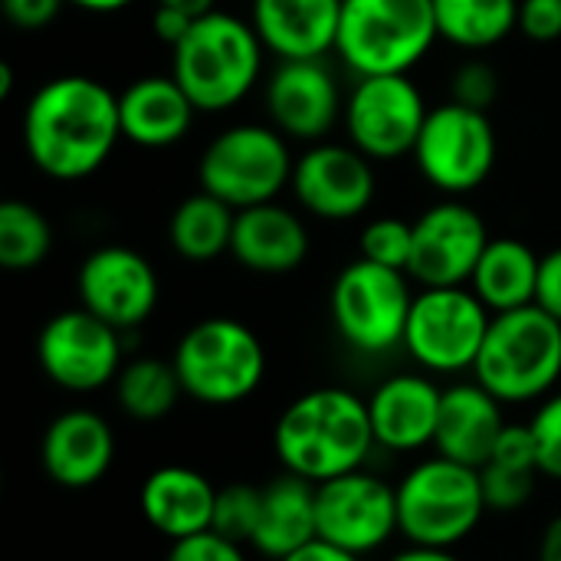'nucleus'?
Instances as JSON below:
<instances>
[{
    "mask_svg": "<svg viewBox=\"0 0 561 561\" xmlns=\"http://www.w3.org/2000/svg\"><path fill=\"white\" fill-rule=\"evenodd\" d=\"M493 312L480 302L470 286H434L414 296L404 352L434 375L473 371Z\"/></svg>",
    "mask_w": 561,
    "mask_h": 561,
    "instance_id": "nucleus-10",
    "label": "nucleus"
},
{
    "mask_svg": "<svg viewBox=\"0 0 561 561\" xmlns=\"http://www.w3.org/2000/svg\"><path fill=\"white\" fill-rule=\"evenodd\" d=\"M233 224H237V210L230 204H224L207 191H197L174 207L168 220V240L181 260L210 263L230 253Z\"/></svg>",
    "mask_w": 561,
    "mask_h": 561,
    "instance_id": "nucleus-29",
    "label": "nucleus"
},
{
    "mask_svg": "<svg viewBox=\"0 0 561 561\" xmlns=\"http://www.w3.org/2000/svg\"><path fill=\"white\" fill-rule=\"evenodd\" d=\"M561 378V322L542 306L500 312L490 322L473 381L503 404L549 398Z\"/></svg>",
    "mask_w": 561,
    "mask_h": 561,
    "instance_id": "nucleus-4",
    "label": "nucleus"
},
{
    "mask_svg": "<svg viewBox=\"0 0 561 561\" xmlns=\"http://www.w3.org/2000/svg\"><path fill=\"white\" fill-rule=\"evenodd\" d=\"M437 39L434 0H342L335 53L358 76L411 72Z\"/></svg>",
    "mask_w": 561,
    "mask_h": 561,
    "instance_id": "nucleus-6",
    "label": "nucleus"
},
{
    "mask_svg": "<svg viewBox=\"0 0 561 561\" xmlns=\"http://www.w3.org/2000/svg\"><path fill=\"white\" fill-rule=\"evenodd\" d=\"M519 30L536 43L561 36V0H519Z\"/></svg>",
    "mask_w": 561,
    "mask_h": 561,
    "instance_id": "nucleus-38",
    "label": "nucleus"
},
{
    "mask_svg": "<svg viewBox=\"0 0 561 561\" xmlns=\"http://www.w3.org/2000/svg\"><path fill=\"white\" fill-rule=\"evenodd\" d=\"M316 519L319 539L339 546L352 556H371L385 549L398 526V486L362 470L342 473L316 486Z\"/></svg>",
    "mask_w": 561,
    "mask_h": 561,
    "instance_id": "nucleus-13",
    "label": "nucleus"
},
{
    "mask_svg": "<svg viewBox=\"0 0 561 561\" xmlns=\"http://www.w3.org/2000/svg\"><path fill=\"white\" fill-rule=\"evenodd\" d=\"M66 3L76 10H85V13H118V10L131 7L135 0H66Z\"/></svg>",
    "mask_w": 561,
    "mask_h": 561,
    "instance_id": "nucleus-45",
    "label": "nucleus"
},
{
    "mask_svg": "<svg viewBox=\"0 0 561 561\" xmlns=\"http://www.w3.org/2000/svg\"><path fill=\"white\" fill-rule=\"evenodd\" d=\"M539 266H542V256H536V250L529 243H523L516 237H490V243L470 276V289L480 296V302L493 316L513 312V309L536 302Z\"/></svg>",
    "mask_w": 561,
    "mask_h": 561,
    "instance_id": "nucleus-27",
    "label": "nucleus"
},
{
    "mask_svg": "<svg viewBox=\"0 0 561 561\" xmlns=\"http://www.w3.org/2000/svg\"><path fill=\"white\" fill-rule=\"evenodd\" d=\"M536 306H542L549 316H556L561 322V247L542 256L539 266V293H536Z\"/></svg>",
    "mask_w": 561,
    "mask_h": 561,
    "instance_id": "nucleus-40",
    "label": "nucleus"
},
{
    "mask_svg": "<svg viewBox=\"0 0 561 561\" xmlns=\"http://www.w3.org/2000/svg\"><path fill=\"white\" fill-rule=\"evenodd\" d=\"M296 204L319 220H355L375 201V168L352 141H316L293 168L289 181Z\"/></svg>",
    "mask_w": 561,
    "mask_h": 561,
    "instance_id": "nucleus-17",
    "label": "nucleus"
},
{
    "mask_svg": "<svg viewBox=\"0 0 561 561\" xmlns=\"http://www.w3.org/2000/svg\"><path fill=\"white\" fill-rule=\"evenodd\" d=\"M138 506H141L145 523L158 536L178 542V539L207 533L214 526L217 486L191 467L168 463L145 477Z\"/></svg>",
    "mask_w": 561,
    "mask_h": 561,
    "instance_id": "nucleus-24",
    "label": "nucleus"
},
{
    "mask_svg": "<svg viewBox=\"0 0 561 561\" xmlns=\"http://www.w3.org/2000/svg\"><path fill=\"white\" fill-rule=\"evenodd\" d=\"M230 256L260 276H283L306 263L309 230L296 210L270 201L247 210H237Z\"/></svg>",
    "mask_w": 561,
    "mask_h": 561,
    "instance_id": "nucleus-23",
    "label": "nucleus"
},
{
    "mask_svg": "<svg viewBox=\"0 0 561 561\" xmlns=\"http://www.w3.org/2000/svg\"><path fill=\"white\" fill-rule=\"evenodd\" d=\"M184 394L174 362L161 358H135L122 365L115 378V401L135 421H161L168 417Z\"/></svg>",
    "mask_w": 561,
    "mask_h": 561,
    "instance_id": "nucleus-31",
    "label": "nucleus"
},
{
    "mask_svg": "<svg viewBox=\"0 0 561 561\" xmlns=\"http://www.w3.org/2000/svg\"><path fill=\"white\" fill-rule=\"evenodd\" d=\"M450 99L480 112H490V105L500 99V72L483 59H467L450 82Z\"/></svg>",
    "mask_w": 561,
    "mask_h": 561,
    "instance_id": "nucleus-36",
    "label": "nucleus"
},
{
    "mask_svg": "<svg viewBox=\"0 0 561 561\" xmlns=\"http://www.w3.org/2000/svg\"><path fill=\"white\" fill-rule=\"evenodd\" d=\"M358 247H362L365 260L408 273L411 253H414V224H408L401 217H375L365 224Z\"/></svg>",
    "mask_w": 561,
    "mask_h": 561,
    "instance_id": "nucleus-34",
    "label": "nucleus"
},
{
    "mask_svg": "<svg viewBox=\"0 0 561 561\" xmlns=\"http://www.w3.org/2000/svg\"><path fill=\"white\" fill-rule=\"evenodd\" d=\"M490 243L483 217L460 197H444L414 220V253L408 276L421 289L470 286V276Z\"/></svg>",
    "mask_w": 561,
    "mask_h": 561,
    "instance_id": "nucleus-15",
    "label": "nucleus"
},
{
    "mask_svg": "<svg viewBox=\"0 0 561 561\" xmlns=\"http://www.w3.org/2000/svg\"><path fill=\"white\" fill-rule=\"evenodd\" d=\"M266 112L293 141H325V135L345 115L342 89L325 59L279 62L266 82Z\"/></svg>",
    "mask_w": 561,
    "mask_h": 561,
    "instance_id": "nucleus-18",
    "label": "nucleus"
},
{
    "mask_svg": "<svg viewBox=\"0 0 561 561\" xmlns=\"http://www.w3.org/2000/svg\"><path fill=\"white\" fill-rule=\"evenodd\" d=\"M293 168L289 138L276 125L240 122L210 138L197 161V184L233 210H247L276 201L293 181Z\"/></svg>",
    "mask_w": 561,
    "mask_h": 561,
    "instance_id": "nucleus-8",
    "label": "nucleus"
},
{
    "mask_svg": "<svg viewBox=\"0 0 561 561\" xmlns=\"http://www.w3.org/2000/svg\"><path fill=\"white\" fill-rule=\"evenodd\" d=\"M375 447L368 401L345 388L299 394L273 427V450L283 470L316 486L362 470Z\"/></svg>",
    "mask_w": 561,
    "mask_h": 561,
    "instance_id": "nucleus-2",
    "label": "nucleus"
},
{
    "mask_svg": "<svg viewBox=\"0 0 561 561\" xmlns=\"http://www.w3.org/2000/svg\"><path fill=\"white\" fill-rule=\"evenodd\" d=\"M10 85H13V69L10 62H0V99H10Z\"/></svg>",
    "mask_w": 561,
    "mask_h": 561,
    "instance_id": "nucleus-47",
    "label": "nucleus"
},
{
    "mask_svg": "<svg viewBox=\"0 0 561 561\" xmlns=\"http://www.w3.org/2000/svg\"><path fill=\"white\" fill-rule=\"evenodd\" d=\"M260 513H263V486L253 483H227L217 490V506H214V533L237 542V546H253V536L260 529Z\"/></svg>",
    "mask_w": 561,
    "mask_h": 561,
    "instance_id": "nucleus-33",
    "label": "nucleus"
},
{
    "mask_svg": "<svg viewBox=\"0 0 561 561\" xmlns=\"http://www.w3.org/2000/svg\"><path fill=\"white\" fill-rule=\"evenodd\" d=\"M506 427L510 421L503 414V401L480 381H460L444 388L434 447L440 457L480 470L493 457Z\"/></svg>",
    "mask_w": 561,
    "mask_h": 561,
    "instance_id": "nucleus-22",
    "label": "nucleus"
},
{
    "mask_svg": "<svg viewBox=\"0 0 561 561\" xmlns=\"http://www.w3.org/2000/svg\"><path fill=\"white\" fill-rule=\"evenodd\" d=\"M263 53L253 23L217 7L197 16L171 49V76L197 112H230L260 82Z\"/></svg>",
    "mask_w": 561,
    "mask_h": 561,
    "instance_id": "nucleus-3",
    "label": "nucleus"
},
{
    "mask_svg": "<svg viewBox=\"0 0 561 561\" xmlns=\"http://www.w3.org/2000/svg\"><path fill=\"white\" fill-rule=\"evenodd\" d=\"M486 513L480 470L440 454L411 467L398 483V526L408 546L454 549L480 529Z\"/></svg>",
    "mask_w": 561,
    "mask_h": 561,
    "instance_id": "nucleus-5",
    "label": "nucleus"
},
{
    "mask_svg": "<svg viewBox=\"0 0 561 561\" xmlns=\"http://www.w3.org/2000/svg\"><path fill=\"white\" fill-rule=\"evenodd\" d=\"M539 470L549 480H561V391L549 394L529 421Z\"/></svg>",
    "mask_w": 561,
    "mask_h": 561,
    "instance_id": "nucleus-35",
    "label": "nucleus"
},
{
    "mask_svg": "<svg viewBox=\"0 0 561 561\" xmlns=\"http://www.w3.org/2000/svg\"><path fill=\"white\" fill-rule=\"evenodd\" d=\"M539 561H561V516H556L542 539H539Z\"/></svg>",
    "mask_w": 561,
    "mask_h": 561,
    "instance_id": "nucleus-43",
    "label": "nucleus"
},
{
    "mask_svg": "<svg viewBox=\"0 0 561 561\" xmlns=\"http://www.w3.org/2000/svg\"><path fill=\"white\" fill-rule=\"evenodd\" d=\"M53 250V227L39 207L10 197L0 204V266L10 273L36 270Z\"/></svg>",
    "mask_w": 561,
    "mask_h": 561,
    "instance_id": "nucleus-32",
    "label": "nucleus"
},
{
    "mask_svg": "<svg viewBox=\"0 0 561 561\" xmlns=\"http://www.w3.org/2000/svg\"><path fill=\"white\" fill-rule=\"evenodd\" d=\"M427 102L408 72L358 76L345 99L348 141L371 161H398L414 154L421 128L427 122Z\"/></svg>",
    "mask_w": 561,
    "mask_h": 561,
    "instance_id": "nucleus-12",
    "label": "nucleus"
},
{
    "mask_svg": "<svg viewBox=\"0 0 561 561\" xmlns=\"http://www.w3.org/2000/svg\"><path fill=\"white\" fill-rule=\"evenodd\" d=\"M319 539L316 519V483L283 473L263 486V513L260 529L253 536V549L273 561L306 549Z\"/></svg>",
    "mask_w": 561,
    "mask_h": 561,
    "instance_id": "nucleus-26",
    "label": "nucleus"
},
{
    "mask_svg": "<svg viewBox=\"0 0 561 561\" xmlns=\"http://www.w3.org/2000/svg\"><path fill=\"white\" fill-rule=\"evenodd\" d=\"M43 473L62 490L95 486L115 463V434L112 424L85 408L59 414L39 444Z\"/></svg>",
    "mask_w": 561,
    "mask_h": 561,
    "instance_id": "nucleus-19",
    "label": "nucleus"
},
{
    "mask_svg": "<svg viewBox=\"0 0 561 561\" xmlns=\"http://www.w3.org/2000/svg\"><path fill=\"white\" fill-rule=\"evenodd\" d=\"M250 23L279 62L325 59L339 43L342 0H253Z\"/></svg>",
    "mask_w": 561,
    "mask_h": 561,
    "instance_id": "nucleus-21",
    "label": "nucleus"
},
{
    "mask_svg": "<svg viewBox=\"0 0 561 561\" xmlns=\"http://www.w3.org/2000/svg\"><path fill=\"white\" fill-rule=\"evenodd\" d=\"M191 23H194V16H191V13H184V10H178V7L154 3V13H151V33H154L161 43H168L171 49L187 36Z\"/></svg>",
    "mask_w": 561,
    "mask_h": 561,
    "instance_id": "nucleus-41",
    "label": "nucleus"
},
{
    "mask_svg": "<svg viewBox=\"0 0 561 561\" xmlns=\"http://www.w3.org/2000/svg\"><path fill=\"white\" fill-rule=\"evenodd\" d=\"M164 561H247V552H243V546L207 529V533L171 542Z\"/></svg>",
    "mask_w": 561,
    "mask_h": 561,
    "instance_id": "nucleus-37",
    "label": "nucleus"
},
{
    "mask_svg": "<svg viewBox=\"0 0 561 561\" xmlns=\"http://www.w3.org/2000/svg\"><path fill=\"white\" fill-rule=\"evenodd\" d=\"M122 141L118 95L92 76H56L23 108V148L53 181L95 174Z\"/></svg>",
    "mask_w": 561,
    "mask_h": 561,
    "instance_id": "nucleus-1",
    "label": "nucleus"
},
{
    "mask_svg": "<svg viewBox=\"0 0 561 561\" xmlns=\"http://www.w3.org/2000/svg\"><path fill=\"white\" fill-rule=\"evenodd\" d=\"M480 480H483L486 506L493 513H516L533 500L536 483L542 480V470H539L529 424L506 427L493 457L480 467Z\"/></svg>",
    "mask_w": 561,
    "mask_h": 561,
    "instance_id": "nucleus-28",
    "label": "nucleus"
},
{
    "mask_svg": "<svg viewBox=\"0 0 561 561\" xmlns=\"http://www.w3.org/2000/svg\"><path fill=\"white\" fill-rule=\"evenodd\" d=\"M154 3L178 7V10L191 13L194 20H197V16H204V13H210V10H217V0H154Z\"/></svg>",
    "mask_w": 561,
    "mask_h": 561,
    "instance_id": "nucleus-46",
    "label": "nucleus"
},
{
    "mask_svg": "<svg viewBox=\"0 0 561 561\" xmlns=\"http://www.w3.org/2000/svg\"><path fill=\"white\" fill-rule=\"evenodd\" d=\"M440 401L444 388H437L427 375L404 371L385 378L368 398L375 444L394 454H414L421 447H431L437 437Z\"/></svg>",
    "mask_w": 561,
    "mask_h": 561,
    "instance_id": "nucleus-20",
    "label": "nucleus"
},
{
    "mask_svg": "<svg viewBox=\"0 0 561 561\" xmlns=\"http://www.w3.org/2000/svg\"><path fill=\"white\" fill-rule=\"evenodd\" d=\"M434 16L440 39L477 53L519 30V0H434Z\"/></svg>",
    "mask_w": 561,
    "mask_h": 561,
    "instance_id": "nucleus-30",
    "label": "nucleus"
},
{
    "mask_svg": "<svg viewBox=\"0 0 561 561\" xmlns=\"http://www.w3.org/2000/svg\"><path fill=\"white\" fill-rule=\"evenodd\" d=\"M283 561H362V559H358V556H352V552H345V549H339V546H329V542L316 539V542H309L306 549H299V552L286 556Z\"/></svg>",
    "mask_w": 561,
    "mask_h": 561,
    "instance_id": "nucleus-42",
    "label": "nucleus"
},
{
    "mask_svg": "<svg viewBox=\"0 0 561 561\" xmlns=\"http://www.w3.org/2000/svg\"><path fill=\"white\" fill-rule=\"evenodd\" d=\"M62 7H66V0H0L7 23L16 30H26V33L46 30L59 16Z\"/></svg>",
    "mask_w": 561,
    "mask_h": 561,
    "instance_id": "nucleus-39",
    "label": "nucleus"
},
{
    "mask_svg": "<svg viewBox=\"0 0 561 561\" xmlns=\"http://www.w3.org/2000/svg\"><path fill=\"white\" fill-rule=\"evenodd\" d=\"M414 293L404 270L378 266L365 256L348 263L329 296L335 332L362 355H385L404 345Z\"/></svg>",
    "mask_w": 561,
    "mask_h": 561,
    "instance_id": "nucleus-9",
    "label": "nucleus"
},
{
    "mask_svg": "<svg viewBox=\"0 0 561 561\" xmlns=\"http://www.w3.org/2000/svg\"><path fill=\"white\" fill-rule=\"evenodd\" d=\"M36 362L43 375L62 391H99L122 371V332L82 306L56 312L39 329Z\"/></svg>",
    "mask_w": 561,
    "mask_h": 561,
    "instance_id": "nucleus-14",
    "label": "nucleus"
},
{
    "mask_svg": "<svg viewBox=\"0 0 561 561\" xmlns=\"http://www.w3.org/2000/svg\"><path fill=\"white\" fill-rule=\"evenodd\" d=\"M194 102L168 76H141L118 92V122L122 138L138 148H171L194 125Z\"/></svg>",
    "mask_w": 561,
    "mask_h": 561,
    "instance_id": "nucleus-25",
    "label": "nucleus"
},
{
    "mask_svg": "<svg viewBox=\"0 0 561 561\" xmlns=\"http://www.w3.org/2000/svg\"><path fill=\"white\" fill-rule=\"evenodd\" d=\"M171 362L184 394L210 408L247 401L266 378V348L260 335L230 316L194 322L181 335Z\"/></svg>",
    "mask_w": 561,
    "mask_h": 561,
    "instance_id": "nucleus-7",
    "label": "nucleus"
},
{
    "mask_svg": "<svg viewBox=\"0 0 561 561\" xmlns=\"http://www.w3.org/2000/svg\"><path fill=\"white\" fill-rule=\"evenodd\" d=\"M79 306L115 325L118 332L148 322L161 299V283L148 256L131 247L108 243L92 250L76 273Z\"/></svg>",
    "mask_w": 561,
    "mask_h": 561,
    "instance_id": "nucleus-16",
    "label": "nucleus"
},
{
    "mask_svg": "<svg viewBox=\"0 0 561 561\" xmlns=\"http://www.w3.org/2000/svg\"><path fill=\"white\" fill-rule=\"evenodd\" d=\"M391 561H460L454 556V549H427V546H408L404 552H398Z\"/></svg>",
    "mask_w": 561,
    "mask_h": 561,
    "instance_id": "nucleus-44",
    "label": "nucleus"
},
{
    "mask_svg": "<svg viewBox=\"0 0 561 561\" xmlns=\"http://www.w3.org/2000/svg\"><path fill=\"white\" fill-rule=\"evenodd\" d=\"M496 154L500 141L490 115L450 99L427 112L411 158L434 191L463 197L493 174Z\"/></svg>",
    "mask_w": 561,
    "mask_h": 561,
    "instance_id": "nucleus-11",
    "label": "nucleus"
}]
</instances>
